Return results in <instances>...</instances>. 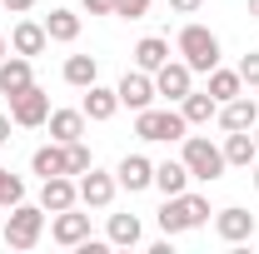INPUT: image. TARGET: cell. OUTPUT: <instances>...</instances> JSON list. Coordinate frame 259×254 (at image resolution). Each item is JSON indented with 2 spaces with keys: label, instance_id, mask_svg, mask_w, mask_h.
<instances>
[{
  "label": "cell",
  "instance_id": "obj_38",
  "mask_svg": "<svg viewBox=\"0 0 259 254\" xmlns=\"http://www.w3.org/2000/svg\"><path fill=\"white\" fill-rule=\"evenodd\" d=\"M249 170H254V190H259V159H254V164H249Z\"/></svg>",
  "mask_w": 259,
  "mask_h": 254
},
{
  "label": "cell",
  "instance_id": "obj_36",
  "mask_svg": "<svg viewBox=\"0 0 259 254\" xmlns=\"http://www.w3.org/2000/svg\"><path fill=\"white\" fill-rule=\"evenodd\" d=\"M249 20H259V0H249Z\"/></svg>",
  "mask_w": 259,
  "mask_h": 254
},
{
  "label": "cell",
  "instance_id": "obj_37",
  "mask_svg": "<svg viewBox=\"0 0 259 254\" xmlns=\"http://www.w3.org/2000/svg\"><path fill=\"white\" fill-rule=\"evenodd\" d=\"M5 50H10V40H5V35H0V60H5Z\"/></svg>",
  "mask_w": 259,
  "mask_h": 254
},
{
  "label": "cell",
  "instance_id": "obj_34",
  "mask_svg": "<svg viewBox=\"0 0 259 254\" xmlns=\"http://www.w3.org/2000/svg\"><path fill=\"white\" fill-rule=\"evenodd\" d=\"M0 5H5V10H15V15H25V10H30L35 0H0Z\"/></svg>",
  "mask_w": 259,
  "mask_h": 254
},
{
  "label": "cell",
  "instance_id": "obj_31",
  "mask_svg": "<svg viewBox=\"0 0 259 254\" xmlns=\"http://www.w3.org/2000/svg\"><path fill=\"white\" fill-rule=\"evenodd\" d=\"M239 80H244V85H259V50H249V55L239 60Z\"/></svg>",
  "mask_w": 259,
  "mask_h": 254
},
{
  "label": "cell",
  "instance_id": "obj_11",
  "mask_svg": "<svg viewBox=\"0 0 259 254\" xmlns=\"http://www.w3.org/2000/svg\"><path fill=\"white\" fill-rule=\"evenodd\" d=\"M214 234H220L225 244H244V239H254V215L239 209V204H229V209L214 215Z\"/></svg>",
  "mask_w": 259,
  "mask_h": 254
},
{
  "label": "cell",
  "instance_id": "obj_24",
  "mask_svg": "<svg viewBox=\"0 0 259 254\" xmlns=\"http://www.w3.org/2000/svg\"><path fill=\"white\" fill-rule=\"evenodd\" d=\"M65 80H70L75 90L95 85V80H100V60H95V55H70V60H65Z\"/></svg>",
  "mask_w": 259,
  "mask_h": 254
},
{
  "label": "cell",
  "instance_id": "obj_27",
  "mask_svg": "<svg viewBox=\"0 0 259 254\" xmlns=\"http://www.w3.org/2000/svg\"><path fill=\"white\" fill-rule=\"evenodd\" d=\"M140 220L135 215H110V244H120V249H135L140 244Z\"/></svg>",
  "mask_w": 259,
  "mask_h": 254
},
{
  "label": "cell",
  "instance_id": "obj_13",
  "mask_svg": "<svg viewBox=\"0 0 259 254\" xmlns=\"http://www.w3.org/2000/svg\"><path fill=\"white\" fill-rule=\"evenodd\" d=\"M30 85H35L30 55H5V60H0V95L5 100H15L20 90H30Z\"/></svg>",
  "mask_w": 259,
  "mask_h": 254
},
{
  "label": "cell",
  "instance_id": "obj_1",
  "mask_svg": "<svg viewBox=\"0 0 259 254\" xmlns=\"http://www.w3.org/2000/svg\"><path fill=\"white\" fill-rule=\"evenodd\" d=\"M209 220V199L204 194H164V209H160V229L175 239V234H190V229H199V224Z\"/></svg>",
  "mask_w": 259,
  "mask_h": 254
},
{
  "label": "cell",
  "instance_id": "obj_7",
  "mask_svg": "<svg viewBox=\"0 0 259 254\" xmlns=\"http://www.w3.org/2000/svg\"><path fill=\"white\" fill-rule=\"evenodd\" d=\"M190 90H194V70H190L185 60H164L160 70H155V95H164V100H175V105H180Z\"/></svg>",
  "mask_w": 259,
  "mask_h": 254
},
{
  "label": "cell",
  "instance_id": "obj_17",
  "mask_svg": "<svg viewBox=\"0 0 259 254\" xmlns=\"http://www.w3.org/2000/svg\"><path fill=\"white\" fill-rule=\"evenodd\" d=\"M220 150H225V164H239V170H249V164H254V159H259L254 130H229V135H225V145H220Z\"/></svg>",
  "mask_w": 259,
  "mask_h": 254
},
{
  "label": "cell",
  "instance_id": "obj_35",
  "mask_svg": "<svg viewBox=\"0 0 259 254\" xmlns=\"http://www.w3.org/2000/svg\"><path fill=\"white\" fill-rule=\"evenodd\" d=\"M10 125H15V120H10V115H0V150L10 145Z\"/></svg>",
  "mask_w": 259,
  "mask_h": 254
},
{
  "label": "cell",
  "instance_id": "obj_29",
  "mask_svg": "<svg viewBox=\"0 0 259 254\" xmlns=\"http://www.w3.org/2000/svg\"><path fill=\"white\" fill-rule=\"evenodd\" d=\"M65 159H70V175H85V170L95 164V155H90L85 140H70V145H65Z\"/></svg>",
  "mask_w": 259,
  "mask_h": 254
},
{
  "label": "cell",
  "instance_id": "obj_25",
  "mask_svg": "<svg viewBox=\"0 0 259 254\" xmlns=\"http://www.w3.org/2000/svg\"><path fill=\"white\" fill-rule=\"evenodd\" d=\"M209 95L220 100V105H225V100H234V95H244L239 70H220V65H214V70H209Z\"/></svg>",
  "mask_w": 259,
  "mask_h": 254
},
{
  "label": "cell",
  "instance_id": "obj_30",
  "mask_svg": "<svg viewBox=\"0 0 259 254\" xmlns=\"http://www.w3.org/2000/svg\"><path fill=\"white\" fill-rule=\"evenodd\" d=\"M115 15L120 20H145L150 15V0H115Z\"/></svg>",
  "mask_w": 259,
  "mask_h": 254
},
{
  "label": "cell",
  "instance_id": "obj_39",
  "mask_svg": "<svg viewBox=\"0 0 259 254\" xmlns=\"http://www.w3.org/2000/svg\"><path fill=\"white\" fill-rule=\"evenodd\" d=\"M254 145H259V125H254Z\"/></svg>",
  "mask_w": 259,
  "mask_h": 254
},
{
  "label": "cell",
  "instance_id": "obj_6",
  "mask_svg": "<svg viewBox=\"0 0 259 254\" xmlns=\"http://www.w3.org/2000/svg\"><path fill=\"white\" fill-rule=\"evenodd\" d=\"M10 120L20 130H40L45 120H50V95L40 90V85H30V90H20V95L10 100Z\"/></svg>",
  "mask_w": 259,
  "mask_h": 254
},
{
  "label": "cell",
  "instance_id": "obj_33",
  "mask_svg": "<svg viewBox=\"0 0 259 254\" xmlns=\"http://www.w3.org/2000/svg\"><path fill=\"white\" fill-rule=\"evenodd\" d=\"M169 5H175V10H180V15H194V10H199V5H204V0H169Z\"/></svg>",
  "mask_w": 259,
  "mask_h": 254
},
{
  "label": "cell",
  "instance_id": "obj_4",
  "mask_svg": "<svg viewBox=\"0 0 259 254\" xmlns=\"http://www.w3.org/2000/svg\"><path fill=\"white\" fill-rule=\"evenodd\" d=\"M185 115L180 110H135V135L140 140H150V145H169V140H185Z\"/></svg>",
  "mask_w": 259,
  "mask_h": 254
},
{
  "label": "cell",
  "instance_id": "obj_18",
  "mask_svg": "<svg viewBox=\"0 0 259 254\" xmlns=\"http://www.w3.org/2000/svg\"><path fill=\"white\" fill-rule=\"evenodd\" d=\"M180 115H185V125H209L220 115V100L209 95V90H190V95L180 100Z\"/></svg>",
  "mask_w": 259,
  "mask_h": 254
},
{
  "label": "cell",
  "instance_id": "obj_5",
  "mask_svg": "<svg viewBox=\"0 0 259 254\" xmlns=\"http://www.w3.org/2000/svg\"><path fill=\"white\" fill-rule=\"evenodd\" d=\"M180 55H185V65L190 70H214L220 65V40H214V30H204V25H185L180 30Z\"/></svg>",
  "mask_w": 259,
  "mask_h": 254
},
{
  "label": "cell",
  "instance_id": "obj_10",
  "mask_svg": "<svg viewBox=\"0 0 259 254\" xmlns=\"http://www.w3.org/2000/svg\"><path fill=\"white\" fill-rule=\"evenodd\" d=\"M115 95H120V105H130V110H150V105H155V75H150V70H125V80L115 85Z\"/></svg>",
  "mask_w": 259,
  "mask_h": 254
},
{
  "label": "cell",
  "instance_id": "obj_8",
  "mask_svg": "<svg viewBox=\"0 0 259 254\" xmlns=\"http://www.w3.org/2000/svg\"><path fill=\"white\" fill-rule=\"evenodd\" d=\"M115 190H120V180L105 175V170H95V164L80 175V204H85V209H110Z\"/></svg>",
  "mask_w": 259,
  "mask_h": 254
},
{
  "label": "cell",
  "instance_id": "obj_26",
  "mask_svg": "<svg viewBox=\"0 0 259 254\" xmlns=\"http://www.w3.org/2000/svg\"><path fill=\"white\" fill-rule=\"evenodd\" d=\"M45 30H50V40L70 45V40L80 35V15H75V10H50V15H45Z\"/></svg>",
  "mask_w": 259,
  "mask_h": 254
},
{
  "label": "cell",
  "instance_id": "obj_9",
  "mask_svg": "<svg viewBox=\"0 0 259 254\" xmlns=\"http://www.w3.org/2000/svg\"><path fill=\"white\" fill-rule=\"evenodd\" d=\"M50 239H55V244H65V249H80V244L90 239V215H80L75 204H70V209H60V215L50 220Z\"/></svg>",
  "mask_w": 259,
  "mask_h": 254
},
{
  "label": "cell",
  "instance_id": "obj_15",
  "mask_svg": "<svg viewBox=\"0 0 259 254\" xmlns=\"http://www.w3.org/2000/svg\"><path fill=\"white\" fill-rule=\"evenodd\" d=\"M45 45H50V30H45V25H40V20H20V25H15V30H10V50H15V55H45Z\"/></svg>",
  "mask_w": 259,
  "mask_h": 254
},
{
  "label": "cell",
  "instance_id": "obj_20",
  "mask_svg": "<svg viewBox=\"0 0 259 254\" xmlns=\"http://www.w3.org/2000/svg\"><path fill=\"white\" fill-rule=\"evenodd\" d=\"M80 110H85V120H115V110H120V95H115V90H105V85H85V105H80Z\"/></svg>",
  "mask_w": 259,
  "mask_h": 254
},
{
  "label": "cell",
  "instance_id": "obj_21",
  "mask_svg": "<svg viewBox=\"0 0 259 254\" xmlns=\"http://www.w3.org/2000/svg\"><path fill=\"white\" fill-rule=\"evenodd\" d=\"M30 170L40 175V180H50V175H70V159H65V145H55V140H50V145H40V150L30 155Z\"/></svg>",
  "mask_w": 259,
  "mask_h": 254
},
{
  "label": "cell",
  "instance_id": "obj_14",
  "mask_svg": "<svg viewBox=\"0 0 259 254\" xmlns=\"http://www.w3.org/2000/svg\"><path fill=\"white\" fill-rule=\"evenodd\" d=\"M115 180H120V190L140 194V190L155 185V164H150L145 155H125V159H120V170H115Z\"/></svg>",
  "mask_w": 259,
  "mask_h": 254
},
{
  "label": "cell",
  "instance_id": "obj_22",
  "mask_svg": "<svg viewBox=\"0 0 259 254\" xmlns=\"http://www.w3.org/2000/svg\"><path fill=\"white\" fill-rule=\"evenodd\" d=\"M155 190H160V194H185V190H190L185 159H164V164H155Z\"/></svg>",
  "mask_w": 259,
  "mask_h": 254
},
{
  "label": "cell",
  "instance_id": "obj_12",
  "mask_svg": "<svg viewBox=\"0 0 259 254\" xmlns=\"http://www.w3.org/2000/svg\"><path fill=\"white\" fill-rule=\"evenodd\" d=\"M40 204H45V215H60L70 204H80V185H75L70 175H50V180L40 185Z\"/></svg>",
  "mask_w": 259,
  "mask_h": 254
},
{
  "label": "cell",
  "instance_id": "obj_19",
  "mask_svg": "<svg viewBox=\"0 0 259 254\" xmlns=\"http://www.w3.org/2000/svg\"><path fill=\"white\" fill-rule=\"evenodd\" d=\"M50 140L55 145H70V140H80L85 135V110H50Z\"/></svg>",
  "mask_w": 259,
  "mask_h": 254
},
{
  "label": "cell",
  "instance_id": "obj_2",
  "mask_svg": "<svg viewBox=\"0 0 259 254\" xmlns=\"http://www.w3.org/2000/svg\"><path fill=\"white\" fill-rule=\"evenodd\" d=\"M185 170H190V180H204V185H214L220 175H225V150L214 145V140H204V135H185Z\"/></svg>",
  "mask_w": 259,
  "mask_h": 254
},
{
  "label": "cell",
  "instance_id": "obj_23",
  "mask_svg": "<svg viewBox=\"0 0 259 254\" xmlns=\"http://www.w3.org/2000/svg\"><path fill=\"white\" fill-rule=\"evenodd\" d=\"M169 60V40H160V35H145L140 45H135V70H160V65Z\"/></svg>",
  "mask_w": 259,
  "mask_h": 254
},
{
  "label": "cell",
  "instance_id": "obj_28",
  "mask_svg": "<svg viewBox=\"0 0 259 254\" xmlns=\"http://www.w3.org/2000/svg\"><path fill=\"white\" fill-rule=\"evenodd\" d=\"M20 199H25V180L0 164V209H10V204H20Z\"/></svg>",
  "mask_w": 259,
  "mask_h": 254
},
{
  "label": "cell",
  "instance_id": "obj_16",
  "mask_svg": "<svg viewBox=\"0 0 259 254\" xmlns=\"http://www.w3.org/2000/svg\"><path fill=\"white\" fill-rule=\"evenodd\" d=\"M214 120H220L225 130H254V125H259V105H254L249 95H234V100L220 105V115H214Z\"/></svg>",
  "mask_w": 259,
  "mask_h": 254
},
{
  "label": "cell",
  "instance_id": "obj_3",
  "mask_svg": "<svg viewBox=\"0 0 259 254\" xmlns=\"http://www.w3.org/2000/svg\"><path fill=\"white\" fill-rule=\"evenodd\" d=\"M45 234V204H10V220H5V244L10 249H35Z\"/></svg>",
  "mask_w": 259,
  "mask_h": 254
},
{
  "label": "cell",
  "instance_id": "obj_32",
  "mask_svg": "<svg viewBox=\"0 0 259 254\" xmlns=\"http://www.w3.org/2000/svg\"><path fill=\"white\" fill-rule=\"evenodd\" d=\"M90 15H115V0H85Z\"/></svg>",
  "mask_w": 259,
  "mask_h": 254
}]
</instances>
